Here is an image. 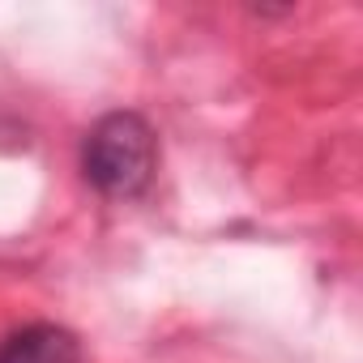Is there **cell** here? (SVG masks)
Segmentation results:
<instances>
[{"label":"cell","instance_id":"cell-2","mask_svg":"<svg viewBox=\"0 0 363 363\" xmlns=\"http://www.w3.org/2000/svg\"><path fill=\"white\" fill-rule=\"evenodd\" d=\"M82 337L56 320H35L0 337V363H82Z\"/></svg>","mask_w":363,"mask_h":363},{"label":"cell","instance_id":"cell-1","mask_svg":"<svg viewBox=\"0 0 363 363\" xmlns=\"http://www.w3.org/2000/svg\"><path fill=\"white\" fill-rule=\"evenodd\" d=\"M158 133L141 111H107L82 141L86 184L111 201H133L154 184Z\"/></svg>","mask_w":363,"mask_h":363}]
</instances>
